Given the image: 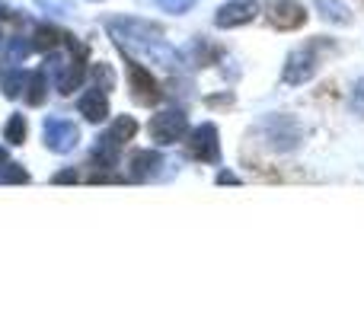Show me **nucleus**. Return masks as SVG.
Here are the masks:
<instances>
[{
  "instance_id": "nucleus-1",
  "label": "nucleus",
  "mask_w": 364,
  "mask_h": 319,
  "mask_svg": "<svg viewBox=\"0 0 364 319\" xmlns=\"http://www.w3.org/2000/svg\"><path fill=\"white\" fill-rule=\"evenodd\" d=\"M336 42L326 36H316V38H307L301 48H294L288 55V64H284V83L288 87H301V83L314 80L323 67V51H333Z\"/></svg>"
},
{
  "instance_id": "nucleus-2",
  "label": "nucleus",
  "mask_w": 364,
  "mask_h": 319,
  "mask_svg": "<svg viewBox=\"0 0 364 319\" xmlns=\"http://www.w3.org/2000/svg\"><path fill=\"white\" fill-rule=\"evenodd\" d=\"M256 134L275 153H294L304 144V125L288 112H272L265 119H259Z\"/></svg>"
},
{
  "instance_id": "nucleus-3",
  "label": "nucleus",
  "mask_w": 364,
  "mask_h": 319,
  "mask_svg": "<svg viewBox=\"0 0 364 319\" xmlns=\"http://www.w3.org/2000/svg\"><path fill=\"white\" fill-rule=\"evenodd\" d=\"M106 29L112 32V38L119 42L122 51L128 48H141L147 55L151 45H157L164 38V26L151 23V19H138V16H115L106 19Z\"/></svg>"
},
{
  "instance_id": "nucleus-4",
  "label": "nucleus",
  "mask_w": 364,
  "mask_h": 319,
  "mask_svg": "<svg viewBox=\"0 0 364 319\" xmlns=\"http://www.w3.org/2000/svg\"><path fill=\"white\" fill-rule=\"evenodd\" d=\"M147 134H151V141L157 147H173L179 141H186V134H188L186 112L182 109H164V112H157L151 119V125H147Z\"/></svg>"
},
{
  "instance_id": "nucleus-5",
  "label": "nucleus",
  "mask_w": 364,
  "mask_h": 319,
  "mask_svg": "<svg viewBox=\"0 0 364 319\" xmlns=\"http://www.w3.org/2000/svg\"><path fill=\"white\" fill-rule=\"evenodd\" d=\"M186 151H188V157H192V160L208 163V166L220 163V134H218V125H214V121H201V125L188 128Z\"/></svg>"
},
{
  "instance_id": "nucleus-6",
  "label": "nucleus",
  "mask_w": 364,
  "mask_h": 319,
  "mask_svg": "<svg viewBox=\"0 0 364 319\" xmlns=\"http://www.w3.org/2000/svg\"><path fill=\"white\" fill-rule=\"evenodd\" d=\"M42 141L51 153H70L80 144V128H77V121L64 119V115H48L42 125Z\"/></svg>"
},
{
  "instance_id": "nucleus-7",
  "label": "nucleus",
  "mask_w": 364,
  "mask_h": 319,
  "mask_svg": "<svg viewBox=\"0 0 364 319\" xmlns=\"http://www.w3.org/2000/svg\"><path fill=\"white\" fill-rule=\"evenodd\" d=\"M128 83H132V99L141 102V106H157L164 99V83L144 64L132 61V58H128Z\"/></svg>"
},
{
  "instance_id": "nucleus-8",
  "label": "nucleus",
  "mask_w": 364,
  "mask_h": 319,
  "mask_svg": "<svg viewBox=\"0 0 364 319\" xmlns=\"http://www.w3.org/2000/svg\"><path fill=\"white\" fill-rule=\"evenodd\" d=\"M170 160L164 157L160 151H138L128 157V179L132 182H154V179H164V175H173Z\"/></svg>"
},
{
  "instance_id": "nucleus-9",
  "label": "nucleus",
  "mask_w": 364,
  "mask_h": 319,
  "mask_svg": "<svg viewBox=\"0 0 364 319\" xmlns=\"http://www.w3.org/2000/svg\"><path fill=\"white\" fill-rule=\"evenodd\" d=\"M265 16H269V23L275 26V29L288 32V29H301L310 19V13L301 0H269V4H265Z\"/></svg>"
},
{
  "instance_id": "nucleus-10",
  "label": "nucleus",
  "mask_w": 364,
  "mask_h": 319,
  "mask_svg": "<svg viewBox=\"0 0 364 319\" xmlns=\"http://www.w3.org/2000/svg\"><path fill=\"white\" fill-rule=\"evenodd\" d=\"M259 16V4L256 0H227L224 6L214 10V26L218 29H237V26H246Z\"/></svg>"
},
{
  "instance_id": "nucleus-11",
  "label": "nucleus",
  "mask_w": 364,
  "mask_h": 319,
  "mask_svg": "<svg viewBox=\"0 0 364 319\" xmlns=\"http://www.w3.org/2000/svg\"><path fill=\"white\" fill-rule=\"evenodd\" d=\"M77 112H80L87 121H93V125L106 121L109 115H112V109H109V93H102L100 87H90L87 93L77 99Z\"/></svg>"
},
{
  "instance_id": "nucleus-12",
  "label": "nucleus",
  "mask_w": 364,
  "mask_h": 319,
  "mask_svg": "<svg viewBox=\"0 0 364 319\" xmlns=\"http://www.w3.org/2000/svg\"><path fill=\"white\" fill-rule=\"evenodd\" d=\"M218 58H220V48L201 36H195L188 42V48L182 51V64H188V67H211V64H218Z\"/></svg>"
},
{
  "instance_id": "nucleus-13",
  "label": "nucleus",
  "mask_w": 364,
  "mask_h": 319,
  "mask_svg": "<svg viewBox=\"0 0 364 319\" xmlns=\"http://www.w3.org/2000/svg\"><path fill=\"white\" fill-rule=\"evenodd\" d=\"M68 38H70V32L58 29V26H51V23H38L29 42H32V51H45V55H48V51H55V48H64Z\"/></svg>"
},
{
  "instance_id": "nucleus-14",
  "label": "nucleus",
  "mask_w": 364,
  "mask_h": 319,
  "mask_svg": "<svg viewBox=\"0 0 364 319\" xmlns=\"http://www.w3.org/2000/svg\"><path fill=\"white\" fill-rule=\"evenodd\" d=\"M23 99L29 102V106H42V102L48 99V74H45V70H29Z\"/></svg>"
},
{
  "instance_id": "nucleus-15",
  "label": "nucleus",
  "mask_w": 364,
  "mask_h": 319,
  "mask_svg": "<svg viewBox=\"0 0 364 319\" xmlns=\"http://www.w3.org/2000/svg\"><path fill=\"white\" fill-rule=\"evenodd\" d=\"M314 6L320 10L323 19H329V23H336V26L352 23V10H348L346 0H314Z\"/></svg>"
},
{
  "instance_id": "nucleus-16",
  "label": "nucleus",
  "mask_w": 364,
  "mask_h": 319,
  "mask_svg": "<svg viewBox=\"0 0 364 319\" xmlns=\"http://www.w3.org/2000/svg\"><path fill=\"white\" fill-rule=\"evenodd\" d=\"M26 77H29V70L23 67H10V74L0 80V93L6 96V99H19L26 90Z\"/></svg>"
},
{
  "instance_id": "nucleus-17",
  "label": "nucleus",
  "mask_w": 364,
  "mask_h": 319,
  "mask_svg": "<svg viewBox=\"0 0 364 319\" xmlns=\"http://www.w3.org/2000/svg\"><path fill=\"white\" fill-rule=\"evenodd\" d=\"M90 87H100L102 93H112L115 90V70L109 67L106 61L93 64V67H90Z\"/></svg>"
},
{
  "instance_id": "nucleus-18",
  "label": "nucleus",
  "mask_w": 364,
  "mask_h": 319,
  "mask_svg": "<svg viewBox=\"0 0 364 319\" xmlns=\"http://www.w3.org/2000/svg\"><path fill=\"white\" fill-rule=\"evenodd\" d=\"M4 141H6V144H13V147L26 144V115L13 112L10 119H6V125H4Z\"/></svg>"
},
{
  "instance_id": "nucleus-19",
  "label": "nucleus",
  "mask_w": 364,
  "mask_h": 319,
  "mask_svg": "<svg viewBox=\"0 0 364 319\" xmlns=\"http://www.w3.org/2000/svg\"><path fill=\"white\" fill-rule=\"evenodd\" d=\"M29 55H32V42H29V38L13 36L10 42H6V61H10V67H19V64H23Z\"/></svg>"
},
{
  "instance_id": "nucleus-20",
  "label": "nucleus",
  "mask_w": 364,
  "mask_h": 319,
  "mask_svg": "<svg viewBox=\"0 0 364 319\" xmlns=\"http://www.w3.org/2000/svg\"><path fill=\"white\" fill-rule=\"evenodd\" d=\"M32 175L23 163H4L0 166V185H26Z\"/></svg>"
},
{
  "instance_id": "nucleus-21",
  "label": "nucleus",
  "mask_w": 364,
  "mask_h": 319,
  "mask_svg": "<svg viewBox=\"0 0 364 319\" xmlns=\"http://www.w3.org/2000/svg\"><path fill=\"white\" fill-rule=\"evenodd\" d=\"M348 106H352L355 115H361V119H364V77H361V80H355L352 93H348Z\"/></svg>"
},
{
  "instance_id": "nucleus-22",
  "label": "nucleus",
  "mask_w": 364,
  "mask_h": 319,
  "mask_svg": "<svg viewBox=\"0 0 364 319\" xmlns=\"http://www.w3.org/2000/svg\"><path fill=\"white\" fill-rule=\"evenodd\" d=\"M198 4V0H157V6L160 10H166V13H186V10H192V6Z\"/></svg>"
},
{
  "instance_id": "nucleus-23",
  "label": "nucleus",
  "mask_w": 364,
  "mask_h": 319,
  "mask_svg": "<svg viewBox=\"0 0 364 319\" xmlns=\"http://www.w3.org/2000/svg\"><path fill=\"white\" fill-rule=\"evenodd\" d=\"M80 179H83V173H80V169H74V166H70V169H58V173L51 175V182H55V185H70V182H80Z\"/></svg>"
},
{
  "instance_id": "nucleus-24",
  "label": "nucleus",
  "mask_w": 364,
  "mask_h": 319,
  "mask_svg": "<svg viewBox=\"0 0 364 319\" xmlns=\"http://www.w3.org/2000/svg\"><path fill=\"white\" fill-rule=\"evenodd\" d=\"M233 102H237V99H233V93H211L205 99V106L208 109H230Z\"/></svg>"
},
{
  "instance_id": "nucleus-25",
  "label": "nucleus",
  "mask_w": 364,
  "mask_h": 319,
  "mask_svg": "<svg viewBox=\"0 0 364 319\" xmlns=\"http://www.w3.org/2000/svg\"><path fill=\"white\" fill-rule=\"evenodd\" d=\"M0 19H4V23H19V10H13L10 4H6V0H0Z\"/></svg>"
},
{
  "instance_id": "nucleus-26",
  "label": "nucleus",
  "mask_w": 364,
  "mask_h": 319,
  "mask_svg": "<svg viewBox=\"0 0 364 319\" xmlns=\"http://www.w3.org/2000/svg\"><path fill=\"white\" fill-rule=\"evenodd\" d=\"M218 185H243V179H240V175H233L230 169H220V173H218Z\"/></svg>"
},
{
  "instance_id": "nucleus-27",
  "label": "nucleus",
  "mask_w": 364,
  "mask_h": 319,
  "mask_svg": "<svg viewBox=\"0 0 364 319\" xmlns=\"http://www.w3.org/2000/svg\"><path fill=\"white\" fill-rule=\"evenodd\" d=\"M4 163H10V151H6V144H0V166Z\"/></svg>"
}]
</instances>
